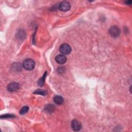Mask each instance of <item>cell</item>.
Listing matches in <instances>:
<instances>
[{
  "instance_id": "obj_11",
  "label": "cell",
  "mask_w": 132,
  "mask_h": 132,
  "mask_svg": "<svg viewBox=\"0 0 132 132\" xmlns=\"http://www.w3.org/2000/svg\"><path fill=\"white\" fill-rule=\"evenodd\" d=\"M34 93L36 94V95H42V96H45L47 94V92L46 90L39 89L35 90L34 92Z\"/></svg>"
},
{
  "instance_id": "obj_2",
  "label": "cell",
  "mask_w": 132,
  "mask_h": 132,
  "mask_svg": "<svg viewBox=\"0 0 132 132\" xmlns=\"http://www.w3.org/2000/svg\"><path fill=\"white\" fill-rule=\"evenodd\" d=\"M59 51L60 53L63 55H68L71 52V48L69 44L63 43L60 46Z\"/></svg>"
},
{
  "instance_id": "obj_3",
  "label": "cell",
  "mask_w": 132,
  "mask_h": 132,
  "mask_svg": "<svg viewBox=\"0 0 132 132\" xmlns=\"http://www.w3.org/2000/svg\"><path fill=\"white\" fill-rule=\"evenodd\" d=\"M71 8V5L68 1H62L59 5V9L62 12H68Z\"/></svg>"
},
{
  "instance_id": "obj_12",
  "label": "cell",
  "mask_w": 132,
  "mask_h": 132,
  "mask_svg": "<svg viewBox=\"0 0 132 132\" xmlns=\"http://www.w3.org/2000/svg\"><path fill=\"white\" fill-rule=\"evenodd\" d=\"M29 110V107L27 106H24L22 108V109L20 110V114L21 115H24L25 114H26V112H27V111Z\"/></svg>"
},
{
  "instance_id": "obj_7",
  "label": "cell",
  "mask_w": 132,
  "mask_h": 132,
  "mask_svg": "<svg viewBox=\"0 0 132 132\" xmlns=\"http://www.w3.org/2000/svg\"><path fill=\"white\" fill-rule=\"evenodd\" d=\"M55 60L59 64H62L65 63V62L67 61V58H66V57L64 55L60 54L56 56Z\"/></svg>"
},
{
  "instance_id": "obj_1",
  "label": "cell",
  "mask_w": 132,
  "mask_h": 132,
  "mask_svg": "<svg viewBox=\"0 0 132 132\" xmlns=\"http://www.w3.org/2000/svg\"><path fill=\"white\" fill-rule=\"evenodd\" d=\"M23 67L24 68L28 71H31L35 67V62L32 59L27 58L24 60L23 62Z\"/></svg>"
},
{
  "instance_id": "obj_8",
  "label": "cell",
  "mask_w": 132,
  "mask_h": 132,
  "mask_svg": "<svg viewBox=\"0 0 132 132\" xmlns=\"http://www.w3.org/2000/svg\"><path fill=\"white\" fill-rule=\"evenodd\" d=\"M63 101H64L63 98L60 96H57L54 98V102L55 103H56L57 105L62 104L63 103Z\"/></svg>"
},
{
  "instance_id": "obj_10",
  "label": "cell",
  "mask_w": 132,
  "mask_h": 132,
  "mask_svg": "<svg viewBox=\"0 0 132 132\" xmlns=\"http://www.w3.org/2000/svg\"><path fill=\"white\" fill-rule=\"evenodd\" d=\"M46 75H47V72H45L44 74H43V77L40 78L38 82V85L40 86H42L44 84V82H45V78H46Z\"/></svg>"
},
{
  "instance_id": "obj_9",
  "label": "cell",
  "mask_w": 132,
  "mask_h": 132,
  "mask_svg": "<svg viewBox=\"0 0 132 132\" xmlns=\"http://www.w3.org/2000/svg\"><path fill=\"white\" fill-rule=\"evenodd\" d=\"M55 106L52 104L48 105L44 108L45 111L48 113H52L54 112L55 110Z\"/></svg>"
},
{
  "instance_id": "obj_13",
  "label": "cell",
  "mask_w": 132,
  "mask_h": 132,
  "mask_svg": "<svg viewBox=\"0 0 132 132\" xmlns=\"http://www.w3.org/2000/svg\"><path fill=\"white\" fill-rule=\"evenodd\" d=\"M13 117H15L14 115H10V114H6L1 116V118H13Z\"/></svg>"
},
{
  "instance_id": "obj_6",
  "label": "cell",
  "mask_w": 132,
  "mask_h": 132,
  "mask_svg": "<svg viewBox=\"0 0 132 132\" xmlns=\"http://www.w3.org/2000/svg\"><path fill=\"white\" fill-rule=\"evenodd\" d=\"M20 85L18 83L13 82L10 83L7 86V89L10 92H14L19 90Z\"/></svg>"
},
{
  "instance_id": "obj_14",
  "label": "cell",
  "mask_w": 132,
  "mask_h": 132,
  "mask_svg": "<svg viewBox=\"0 0 132 132\" xmlns=\"http://www.w3.org/2000/svg\"><path fill=\"white\" fill-rule=\"evenodd\" d=\"M126 4H128V5H130L131 4V1H128L125 2Z\"/></svg>"
},
{
  "instance_id": "obj_4",
  "label": "cell",
  "mask_w": 132,
  "mask_h": 132,
  "mask_svg": "<svg viewBox=\"0 0 132 132\" xmlns=\"http://www.w3.org/2000/svg\"><path fill=\"white\" fill-rule=\"evenodd\" d=\"M110 35L113 37H117L120 34V30L118 27L116 26H113L109 29V31Z\"/></svg>"
},
{
  "instance_id": "obj_5",
  "label": "cell",
  "mask_w": 132,
  "mask_h": 132,
  "mask_svg": "<svg viewBox=\"0 0 132 132\" xmlns=\"http://www.w3.org/2000/svg\"><path fill=\"white\" fill-rule=\"evenodd\" d=\"M71 127L74 131H79L82 128L81 123L76 119L73 120L71 122Z\"/></svg>"
}]
</instances>
